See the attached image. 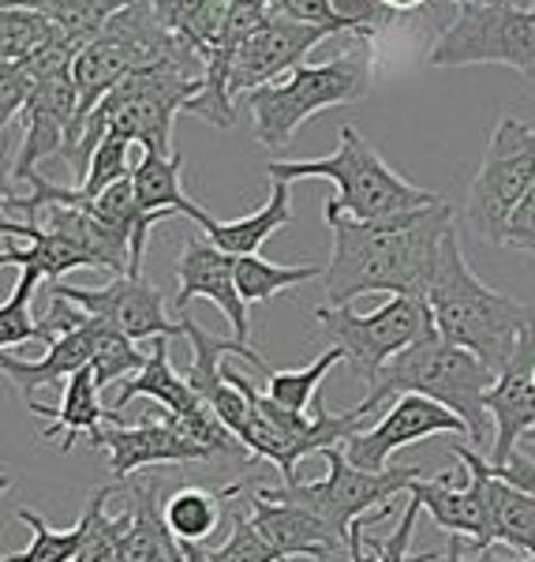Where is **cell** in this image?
<instances>
[{
    "mask_svg": "<svg viewBox=\"0 0 535 562\" xmlns=\"http://www.w3.org/2000/svg\"><path fill=\"white\" fill-rule=\"evenodd\" d=\"M153 12L161 15V23L177 34L187 49H195L206 60V53L214 49L221 38L225 15H229L232 0H150Z\"/></svg>",
    "mask_w": 535,
    "mask_h": 562,
    "instance_id": "obj_28",
    "label": "cell"
},
{
    "mask_svg": "<svg viewBox=\"0 0 535 562\" xmlns=\"http://www.w3.org/2000/svg\"><path fill=\"white\" fill-rule=\"evenodd\" d=\"M333 251L322 274L330 307H349L364 293L428 296L442 240L453 229V206L442 199L412 214L386 222H356L349 214H326Z\"/></svg>",
    "mask_w": 535,
    "mask_h": 562,
    "instance_id": "obj_1",
    "label": "cell"
},
{
    "mask_svg": "<svg viewBox=\"0 0 535 562\" xmlns=\"http://www.w3.org/2000/svg\"><path fill=\"white\" fill-rule=\"evenodd\" d=\"M76 113H79V90H76L71 71H60V76L45 79L20 113L23 143H20V154H15V166L8 177L26 180L45 158L65 154L68 132H71V124H76Z\"/></svg>",
    "mask_w": 535,
    "mask_h": 562,
    "instance_id": "obj_16",
    "label": "cell"
},
{
    "mask_svg": "<svg viewBox=\"0 0 535 562\" xmlns=\"http://www.w3.org/2000/svg\"><path fill=\"white\" fill-rule=\"evenodd\" d=\"M53 45H71L60 26L49 15L34 12V8L4 4L0 12V65H15V60H31Z\"/></svg>",
    "mask_w": 535,
    "mask_h": 562,
    "instance_id": "obj_30",
    "label": "cell"
},
{
    "mask_svg": "<svg viewBox=\"0 0 535 562\" xmlns=\"http://www.w3.org/2000/svg\"><path fill=\"white\" fill-rule=\"evenodd\" d=\"M315 330L330 346L344 349V360L352 364L364 386L383 371L397 352L416 346L420 338L434 334V315L428 296H389V301L371 315H356L352 307H315Z\"/></svg>",
    "mask_w": 535,
    "mask_h": 562,
    "instance_id": "obj_10",
    "label": "cell"
},
{
    "mask_svg": "<svg viewBox=\"0 0 535 562\" xmlns=\"http://www.w3.org/2000/svg\"><path fill=\"white\" fill-rule=\"evenodd\" d=\"M449 450L460 465L476 469L483 476L487 503H491V540L505 543V548L521 551V559L535 562V495H524L505 484V480H498L479 450L460 447V442H453Z\"/></svg>",
    "mask_w": 535,
    "mask_h": 562,
    "instance_id": "obj_20",
    "label": "cell"
},
{
    "mask_svg": "<svg viewBox=\"0 0 535 562\" xmlns=\"http://www.w3.org/2000/svg\"><path fill=\"white\" fill-rule=\"evenodd\" d=\"M251 487V484H248ZM217 562H285V555L259 532V525L251 521L248 510V492L232 503L229 518V540L217 548Z\"/></svg>",
    "mask_w": 535,
    "mask_h": 562,
    "instance_id": "obj_36",
    "label": "cell"
},
{
    "mask_svg": "<svg viewBox=\"0 0 535 562\" xmlns=\"http://www.w3.org/2000/svg\"><path fill=\"white\" fill-rule=\"evenodd\" d=\"M113 495H116V487H98V492L87 498V510H83L87 540H83V548H79L76 562H116V555H121V543L132 529V506L121 514H109L105 503Z\"/></svg>",
    "mask_w": 535,
    "mask_h": 562,
    "instance_id": "obj_32",
    "label": "cell"
},
{
    "mask_svg": "<svg viewBox=\"0 0 535 562\" xmlns=\"http://www.w3.org/2000/svg\"><path fill=\"white\" fill-rule=\"evenodd\" d=\"M90 323H94V315H90L76 334H68L57 346H49V352H45L42 360H20V357H12V352H0V371H4V375L26 394V402H31L38 390H53L60 379H71L83 368H90V360H94V349H90Z\"/></svg>",
    "mask_w": 535,
    "mask_h": 562,
    "instance_id": "obj_25",
    "label": "cell"
},
{
    "mask_svg": "<svg viewBox=\"0 0 535 562\" xmlns=\"http://www.w3.org/2000/svg\"><path fill=\"white\" fill-rule=\"evenodd\" d=\"M0 4H20V0H0Z\"/></svg>",
    "mask_w": 535,
    "mask_h": 562,
    "instance_id": "obj_47",
    "label": "cell"
},
{
    "mask_svg": "<svg viewBox=\"0 0 535 562\" xmlns=\"http://www.w3.org/2000/svg\"><path fill=\"white\" fill-rule=\"evenodd\" d=\"M505 248L524 251V256L535 259V184L513 211L510 225H505Z\"/></svg>",
    "mask_w": 535,
    "mask_h": 562,
    "instance_id": "obj_41",
    "label": "cell"
},
{
    "mask_svg": "<svg viewBox=\"0 0 535 562\" xmlns=\"http://www.w3.org/2000/svg\"><path fill=\"white\" fill-rule=\"evenodd\" d=\"M498 383V375L476 352L449 346L446 338H439V330L420 338L416 346L397 352L389 364L378 371L367 383L364 402L356 405L360 416H371L378 405L394 402L405 394H420L431 402L446 405L449 413H457L468 424V442L479 454H491L494 442V420L487 413V390Z\"/></svg>",
    "mask_w": 535,
    "mask_h": 562,
    "instance_id": "obj_3",
    "label": "cell"
},
{
    "mask_svg": "<svg viewBox=\"0 0 535 562\" xmlns=\"http://www.w3.org/2000/svg\"><path fill=\"white\" fill-rule=\"evenodd\" d=\"M192 301H210L225 319L232 323V338L240 346H251V312L236 285V256L221 251L206 233L184 240V251L177 259V296H172V315L187 312Z\"/></svg>",
    "mask_w": 535,
    "mask_h": 562,
    "instance_id": "obj_13",
    "label": "cell"
},
{
    "mask_svg": "<svg viewBox=\"0 0 535 562\" xmlns=\"http://www.w3.org/2000/svg\"><path fill=\"white\" fill-rule=\"evenodd\" d=\"M333 12L352 42H375V34H383L397 15L383 0H333Z\"/></svg>",
    "mask_w": 535,
    "mask_h": 562,
    "instance_id": "obj_38",
    "label": "cell"
},
{
    "mask_svg": "<svg viewBox=\"0 0 535 562\" xmlns=\"http://www.w3.org/2000/svg\"><path fill=\"white\" fill-rule=\"evenodd\" d=\"M270 15H277V20H293V23H307V26H322V31L349 38L344 23L338 20V12H333V0H270Z\"/></svg>",
    "mask_w": 535,
    "mask_h": 562,
    "instance_id": "obj_39",
    "label": "cell"
},
{
    "mask_svg": "<svg viewBox=\"0 0 535 562\" xmlns=\"http://www.w3.org/2000/svg\"><path fill=\"white\" fill-rule=\"evenodd\" d=\"M383 4L389 8V12L405 15V12H416V8H423V4H428V0H383Z\"/></svg>",
    "mask_w": 535,
    "mask_h": 562,
    "instance_id": "obj_45",
    "label": "cell"
},
{
    "mask_svg": "<svg viewBox=\"0 0 535 562\" xmlns=\"http://www.w3.org/2000/svg\"><path fill=\"white\" fill-rule=\"evenodd\" d=\"M535 184V128L524 121H498V128L487 143L483 166H479L476 180L465 199V225L476 233V240L505 244V225H510L513 211L521 199L532 192Z\"/></svg>",
    "mask_w": 535,
    "mask_h": 562,
    "instance_id": "obj_11",
    "label": "cell"
},
{
    "mask_svg": "<svg viewBox=\"0 0 535 562\" xmlns=\"http://www.w3.org/2000/svg\"><path fill=\"white\" fill-rule=\"evenodd\" d=\"M491 465V461H487ZM491 473L498 480H505L510 487H516V492H524V495H535V461L532 458H524V454H513L505 465H491Z\"/></svg>",
    "mask_w": 535,
    "mask_h": 562,
    "instance_id": "obj_44",
    "label": "cell"
},
{
    "mask_svg": "<svg viewBox=\"0 0 535 562\" xmlns=\"http://www.w3.org/2000/svg\"><path fill=\"white\" fill-rule=\"evenodd\" d=\"M293 222V192H288L285 180H274V192H270L266 206L248 217H236V222H217L214 214H206V222L198 229L210 237L217 248L229 251V256H259V248L274 237L277 229Z\"/></svg>",
    "mask_w": 535,
    "mask_h": 562,
    "instance_id": "obj_26",
    "label": "cell"
},
{
    "mask_svg": "<svg viewBox=\"0 0 535 562\" xmlns=\"http://www.w3.org/2000/svg\"><path fill=\"white\" fill-rule=\"evenodd\" d=\"M431 435H465L468 439V424L457 413H449L446 405L431 402V397L405 394L389 402V409L383 413V420L375 428L356 431L352 439H344L341 450L352 465L367 469V473H386L389 458L397 450L416 447V442L431 439Z\"/></svg>",
    "mask_w": 535,
    "mask_h": 562,
    "instance_id": "obj_12",
    "label": "cell"
},
{
    "mask_svg": "<svg viewBox=\"0 0 535 562\" xmlns=\"http://www.w3.org/2000/svg\"><path fill=\"white\" fill-rule=\"evenodd\" d=\"M453 4H457V8H460V4H465V0H453ZM528 4H535V0H528Z\"/></svg>",
    "mask_w": 535,
    "mask_h": 562,
    "instance_id": "obj_46",
    "label": "cell"
},
{
    "mask_svg": "<svg viewBox=\"0 0 535 562\" xmlns=\"http://www.w3.org/2000/svg\"><path fill=\"white\" fill-rule=\"evenodd\" d=\"M468 484H457L453 473L423 476L408 487V498L423 506L431 514V521L439 529H446L449 537H468L471 548H494L491 540V503H487L483 476L476 469H468Z\"/></svg>",
    "mask_w": 535,
    "mask_h": 562,
    "instance_id": "obj_18",
    "label": "cell"
},
{
    "mask_svg": "<svg viewBox=\"0 0 535 562\" xmlns=\"http://www.w3.org/2000/svg\"><path fill=\"white\" fill-rule=\"evenodd\" d=\"M416 562H439V559H434V555H420ZM446 562H528V559L498 555L494 548H471L468 537H449V543H446Z\"/></svg>",
    "mask_w": 535,
    "mask_h": 562,
    "instance_id": "obj_43",
    "label": "cell"
},
{
    "mask_svg": "<svg viewBox=\"0 0 535 562\" xmlns=\"http://www.w3.org/2000/svg\"><path fill=\"white\" fill-rule=\"evenodd\" d=\"M184 49L187 45L161 23V15L153 12L150 0H135L132 8H124L87 49H79L76 65H71V79H76V90H79V113H76V124H71L60 158H68L71 147L79 143L83 121L94 113V105L102 102L121 79H128L132 71H139V68L158 65V60L177 57V53H184Z\"/></svg>",
    "mask_w": 535,
    "mask_h": 562,
    "instance_id": "obj_7",
    "label": "cell"
},
{
    "mask_svg": "<svg viewBox=\"0 0 535 562\" xmlns=\"http://www.w3.org/2000/svg\"><path fill=\"white\" fill-rule=\"evenodd\" d=\"M98 447L109 450V473L116 480H128L135 469L147 465H184V461L210 458L203 447L187 442L172 424L150 409L135 424H105L98 435Z\"/></svg>",
    "mask_w": 535,
    "mask_h": 562,
    "instance_id": "obj_17",
    "label": "cell"
},
{
    "mask_svg": "<svg viewBox=\"0 0 535 562\" xmlns=\"http://www.w3.org/2000/svg\"><path fill=\"white\" fill-rule=\"evenodd\" d=\"M248 510L259 532L266 537L285 559H330L341 548V537L322 518L296 503H270L255 495V484L248 487Z\"/></svg>",
    "mask_w": 535,
    "mask_h": 562,
    "instance_id": "obj_19",
    "label": "cell"
},
{
    "mask_svg": "<svg viewBox=\"0 0 535 562\" xmlns=\"http://www.w3.org/2000/svg\"><path fill=\"white\" fill-rule=\"evenodd\" d=\"M341 360H344V349L330 346V349L319 352V360H311V364L300 368V371H274L270 368L266 375H262L266 379V397L277 405H285V409H293V413H307L315 397H319L322 379L330 375V368H338Z\"/></svg>",
    "mask_w": 535,
    "mask_h": 562,
    "instance_id": "obj_33",
    "label": "cell"
},
{
    "mask_svg": "<svg viewBox=\"0 0 535 562\" xmlns=\"http://www.w3.org/2000/svg\"><path fill=\"white\" fill-rule=\"evenodd\" d=\"M132 169H135V161H132V143H128V139H105L102 147L94 150L87 177L79 180L76 188H79V192H83L87 199H94V195H102L105 188H113V184H121V180H128V177H132Z\"/></svg>",
    "mask_w": 535,
    "mask_h": 562,
    "instance_id": "obj_37",
    "label": "cell"
},
{
    "mask_svg": "<svg viewBox=\"0 0 535 562\" xmlns=\"http://www.w3.org/2000/svg\"><path fill=\"white\" fill-rule=\"evenodd\" d=\"M90 349H94L90 368H94V379L102 390L139 375L150 360V352H139V341H132L128 334H121L116 326H109L102 319L90 323Z\"/></svg>",
    "mask_w": 535,
    "mask_h": 562,
    "instance_id": "obj_31",
    "label": "cell"
},
{
    "mask_svg": "<svg viewBox=\"0 0 535 562\" xmlns=\"http://www.w3.org/2000/svg\"><path fill=\"white\" fill-rule=\"evenodd\" d=\"M371 87V42H356L349 53L326 65H300L274 83L251 90V132L266 150H285L296 128L322 109L352 105Z\"/></svg>",
    "mask_w": 535,
    "mask_h": 562,
    "instance_id": "obj_6",
    "label": "cell"
},
{
    "mask_svg": "<svg viewBox=\"0 0 535 562\" xmlns=\"http://www.w3.org/2000/svg\"><path fill=\"white\" fill-rule=\"evenodd\" d=\"M180 173H184V154L180 150L177 154L143 150L132 169V184H135V195H139V206L150 217H158V222H166L172 214H184V217H192L195 225H203L206 211L184 195Z\"/></svg>",
    "mask_w": 535,
    "mask_h": 562,
    "instance_id": "obj_23",
    "label": "cell"
},
{
    "mask_svg": "<svg viewBox=\"0 0 535 562\" xmlns=\"http://www.w3.org/2000/svg\"><path fill=\"white\" fill-rule=\"evenodd\" d=\"M203 79L206 60L195 49H184L169 60L132 71L128 79H121L109 90L102 102L94 105V113L83 121L79 143L65 158L68 169L83 180L90 158H94V150L105 139H128L139 150L177 154L172 150V121L203 90Z\"/></svg>",
    "mask_w": 535,
    "mask_h": 562,
    "instance_id": "obj_2",
    "label": "cell"
},
{
    "mask_svg": "<svg viewBox=\"0 0 535 562\" xmlns=\"http://www.w3.org/2000/svg\"><path fill=\"white\" fill-rule=\"evenodd\" d=\"M26 341H42L38 315H34L31 307L4 304L0 307V349L12 352V349L26 346Z\"/></svg>",
    "mask_w": 535,
    "mask_h": 562,
    "instance_id": "obj_40",
    "label": "cell"
},
{
    "mask_svg": "<svg viewBox=\"0 0 535 562\" xmlns=\"http://www.w3.org/2000/svg\"><path fill=\"white\" fill-rule=\"evenodd\" d=\"M431 68L502 65L535 79V4L524 0H465L428 53Z\"/></svg>",
    "mask_w": 535,
    "mask_h": 562,
    "instance_id": "obj_8",
    "label": "cell"
},
{
    "mask_svg": "<svg viewBox=\"0 0 535 562\" xmlns=\"http://www.w3.org/2000/svg\"><path fill=\"white\" fill-rule=\"evenodd\" d=\"M487 413L494 420V442L487 461L505 465L516 454V442L535 431V383L524 371H502L498 383L487 390Z\"/></svg>",
    "mask_w": 535,
    "mask_h": 562,
    "instance_id": "obj_22",
    "label": "cell"
},
{
    "mask_svg": "<svg viewBox=\"0 0 535 562\" xmlns=\"http://www.w3.org/2000/svg\"><path fill=\"white\" fill-rule=\"evenodd\" d=\"M420 510L423 506L416 498H408L405 506V521L397 525V532L383 543H375V562H416L408 559V543H412V532H416V521H420Z\"/></svg>",
    "mask_w": 535,
    "mask_h": 562,
    "instance_id": "obj_42",
    "label": "cell"
},
{
    "mask_svg": "<svg viewBox=\"0 0 535 562\" xmlns=\"http://www.w3.org/2000/svg\"><path fill=\"white\" fill-rule=\"evenodd\" d=\"M53 293L68 296L71 304H79L83 312L94 315V319L116 326V330L128 334L132 341L184 338L180 323L169 319L166 296H161L147 278L124 274V278L109 281L105 289H83V285H65V281H57Z\"/></svg>",
    "mask_w": 535,
    "mask_h": 562,
    "instance_id": "obj_14",
    "label": "cell"
},
{
    "mask_svg": "<svg viewBox=\"0 0 535 562\" xmlns=\"http://www.w3.org/2000/svg\"><path fill=\"white\" fill-rule=\"evenodd\" d=\"M322 274H326V267H315V262H307V267H277V262H266L262 256L236 259V285H240L248 304H266V301H274L277 293H285V289H296V285H304V281L322 278Z\"/></svg>",
    "mask_w": 535,
    "mask_h": 562,
    "instance_id": "obj_34",
    "label": "cell"
},
{
    "mask_svg": "<svg viewBox=\"0 0 535 562\" xmlns=\"http://www.w3.org/2000/svg\"><path fill=\"white\" fill-rule=\"evenodd\" d=\"M135 397H150L153 405H166L169 413H180V416L195 413L198 405H203V397L195 394L192 383L172 371L166 338H153L147 368H143L139 375H132L121 383V394H116V402H113V413H124Z\"/></svg>",
    "mask_w": 535,
    "mask_h": 562,
    "instance_id": "obj_27",
    "label": "cell"
},
{
    "mask_svg": "<svg viewBox=\"0 0 535 562\" xmlns=\"http://www.w3.org/2000/svg\"><path fill=\"white\" fill-rule=\"evenodd\" d=\"M428 304L439 338L476 352L494 375H502L510 368L516 341H521V330L532 312V304L513 301V296L498 293V289L483 285L476 278V270L465 259V248H460L457 225L442 240L439 262H434L428 285Z\"/></svg>",
    "mask_w": 535,
    "mask_h": 562,
    "instance_id": "obj_4",
    "label": "cell"
},
{
    "mask_svg": "<svg viewBox=\"0 0 535 562\" xmlns=\"http://www.w3.org/2000/svg\"><path fill=\"white\" fill-rule=\"evenodd\" d=\"M251 480L229 487H180L166 498V521L172 529L177 543H206L214 532L225 529V521L232 518V503L248 492Z\"/></svg>",
    "mask_w": 535,
    "mask_h": 562,
    "instance_id": "obj_24",
    "label": "cell"
},
{
    "mask_svg": "<svg viewBox=\"0 0 535 562\" xmlns=\"http://www.w3.org/2000/svg\"><path fill=\"white\" fill-rule=\"evenodd\" d=\"M319 458H326V480L319 484H304V480H293V484H281V487H255L259 498H270V503H296L304 510H311L315 518H322L330 525L338 537L349 543V532L352 525L367 514H375V503L378 506H389V498L408 492L416 480L431 476L428 469L420 465H408V469H397L389 465L386 473H367V469L352 465L344 458L341 447H330L322 450Z\"/></svg>",
    "mask_w": 535,
    "mask_h": 562,
    "instance_id": "obj_9",
    "label": "cell"
},
{
    "mask_svg": "<svg viewBox=\"0 0 535 562\" xmlns=\"http://www.w3.org/2000/svg\"><path fill=\"white\" fill-rule=\"evenodd\" d=\"M15 521H23L26 529L34 532L31 548L26 551H15V555H4L0 562H76L79 548L87 540V518H79L71 529H49L45 518L31 510H15Z\"/></svg>",
    "mask_w": 535,
    "mask_h": 562,
    "instance_id": "obj_35",
    "label": "cell"
},
{
    "mask_svg": "<svg viewBox=\"0 0 535 562\" xmlns=\"http://www.w3.org/2000/svg\"><path fill=\"white\" fill-rule=\"evenodd\" d=\"M34 416H49V428L42 431V442L49 439H65L60 450L76 447L79 435H87L90 447H98V435H102V420H109V409L102 405V386L94 379V368H83L79 375H71L65 383V394H60L57 405H42V402H26Z\"/></svg>",
    "mask_w": 535,
    "mask_h": 562,
    "instance_id": "obj_21",
    "label": "cell"
},
{
    "mask_svg": "<svg viewBox=\"0 0 535 562\" xmlns=\"http://www.w3.org/2000/svg\"><path fill=\"white\" fill-rule=\"evenodd\" d=\"M132 4L135 0H20V8H34V12L49 15L76 49H87Z\"/></svg>",
    "mask_w": 535,
    "mask_h": 562,
    "instance_id": "obj_29",
    "label": "cell"
},
{
    "mask_svg": "<svg viewBox=\"0 0 535 562\" xmlns=\"http://www.w3.org/2000/svg\"><path fill=\"white\" fill-rule=\"evenodd\" d=\"M326 38H333V34L322 31V26H307V23L270 15V23H262L259 31L240 45V53H236L232 79H229L232 98L243 94V90L251 94V90L288 76V71L300 68L307 53H311L315 45H322Z\"/></svg>",
    "mask_w": 535,
    "mask_h": 562,
    "instance_id": "obj_15",
    "label": "cell"
},
{
    "mask_svg": "<svg viewBox=\"0 0 535 562\" xmlns=\"http://www.w3.org/2000/svg\"><path fill=\"white\" fill-rule=\"evenodd\" d=\"M270 180H333L338 195L326 203V214H349L356 222H386L397 214H412L423 206L442 203V195L423 192V188L408 184L405 177H397L394 169L383 161L371 143L360 135L352 124L338 128V150L330 158H311V161H270L266 166Z\"/></svg>",
    "mask_w": 535,
    "mask_h": 562,
    "instance_id": "obj_5",
    "label": "cell"
}]
</instances>
